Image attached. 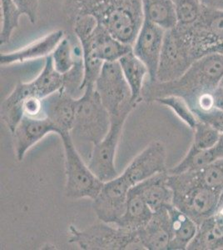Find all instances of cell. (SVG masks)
Returning <instances> with one entry per match:
<instances>
[{"instance_id": "obj_19", "label": "cell", "mask_w": 223, "mask_h": 250, "mask_svg": "<svg viewBox=\"0 0 223 250\" xmlns=\"http://www.w3.org/2000/svg\"><path fill=\"white\" fill-rule=\"evenodd\" d=\"M134 187L141 193L153 212L172 205L173 192L168 185L167 171L157 173Z\"/></svg>"}, {"instance_id": "obj_29", "label": "cell", "mask_w": 223, "mask_h": 250, "mask_svg": "<svg viewBox=\"0 0 223 250\" xmlns=\"http://www.w3.org/2000/svg\"><path fill=\"white\" fill-rule=\"evenodd\" d=\"M191 172L199 185L221 193L223 188V159Z\"/></svg>"}, {"instance_id": "obj_7", "label": "cell", "mask_w": 223, "mask_h": 250, "mask_svg": "<svg viewBox=\"0 0 223 250\" xmlns=\"http://www.w3.org/2000/svg\"><path fill=\"white\" fill-rule=\"evenodd\" d=\"M189 46L194 60L223 54V10L204 7L200 17L191 25H177Z\"/></svg>"}, {"instance_id": "obj_14", "label": "cell", "mask_w": 223, "mask_h": 250, "mask_svg": "<svg viewBox=\"0 0 223 250\" xmlns=\"http://www.w3.org/2000/svg\"><path fill=\"white\" fill-rule=\"evenodd\" d=\"M166 31L145 20L133 43V53L148 69L150 82L157 81L158 63Z\"/></svg>"}, {"instance_id": "obj_27", "label": "cell", "mask_w": 223, "mask_h": 250, "mask_svg": "<svg viewBox=\"0 0 223 250\" xmlns=\"http://www.w3.org/2000/svg\"><path fill=\"white\" fill-rule=\"evenodd\" d=\"M54 67L60 74H66L74 68L76 62L82 58V48L76 52L70 40L64 37L51 54Z\"/></svg>"}, {"instance_id": "obj_21", "label": "cell", "mask_w": 223, "mask_h": 250, "mask_svg": "<svg viewBox=\"0 0 223 250\" xmlns=\"http://www.w3.org/2000/svg\"><path fill=\"white\" fill-rule=\"evenodd\" d=\"M223 159V134L212 148L198 149L191 146L186 155L178 165L168 168L170 174H178L189 171L198 170L218 159Z\"/></svg>"}, {"instance_id": "obj_23", "label": "cell", "mask_w": 223, "mask_h": 250, "mask_svg": "<svg viewBox=\"0 0 223 250\" xmlns=\"http://www.w3.org/2000/svg\"><path fill=\"white\" fill-rule=\"evenodd\" d=\"M119 62L125 80L130 88L131 102L138 104L142 100V88L145 78L148 75V69L133 51L125 54Z\"/></svg>"}, {"instance_id": "obj_9", "label": "cell", "mask_w": 223, "mask_h": 250, "mask_svg": "<svg viewBox=\"0 0 223 250\" xmlns=\"http://www.w3.org/2000/svg\"><path fill=\"white\" fill-rule=\"evenodd\" d=\"M94 88L111 118L132 112L137 106L131 102L130 88L119 61L103 63Z\"/></svg>"}, {"instance_id": "obj_5", "label": "cell", "mask_w": 223, "mask_h": 250, "mask_svg": "<svg viewBox=\"0 0 223 250\" xmlns=\"http://www.w3.org/2000/svg\"><path fill=\"white\" fill-rule=\"evenodd\" d=\"M68 242L83 250H143L138 231L102 221L82 230L71 225Z\"/></svg>"}, {"instance_id": "obj_2", "label": "cell", "mask_w": 223, "mask_h": 250, "mask_svg": "<svg viewBox=\"0 0 223 250\" xmlns=\"http://www.w3.org/2000/svg\"><path fill=\"white\" fill-rule=\"evenodd\" d=\"M223 79V54H210L196 60L178 80L167 83H145L142 96V100L148 103L171 95L182 97L188 101L202 92L220 85Z\"/></svg>"}, {"instance_id": "obj_4", "label": "cell", "mask_w": 223, "mask_h": 250, "mask_svg": "<svg viewBox=\"0 0 223 250\" xmlns=\"http://www.w3.org/2000/svg\"><path fill=\"white\" fill-rule=\"evenodd\" d=\"M73 26L80 42L82 58H96L104 62H115L133 51L132 46L114 37L93 17L79 18Z\"/></svg>"}, {"instance_id": "obj_35", "label": "cell", "mask_w": 223, "mask_h": 250, "mask_svg": "<svg viewBox=\"0 0 223 250\" xmlns=\"http://www.w3.org/2000/svg\"><path fill=\"white\" fill-rule=\"evenodd\" d=\"M198 120L202 122L206 123L219 131L221 134H223V111L219 109H212V110L201 114L198 117Z\"/></svg>"}, {"instance_id": "obj_12", "label": "cell", "mask_w": 223, "mask_h": 250, "mask_svg": "<svg viewBox=\"0 0 223 250\" xmlns=\"http://www.w3.org/2000/svg\"><path fill=\"white\" fill-rule=\"evenodd\" d=\"M167 158L166 146L155 140L138 154L120 175L129 187L133 188L157 173L167 172Z\"/></svg>"}, {"instance_id": "obj_38", "label": "cell", "mask_w": 223, "mask_h": 250, "mask_svg": "<svg viewBox=\"0 0 223 250\" xmlns=\"http://www.w3.org/2000/svg\"><path fill=\"white\" fill-rule=\"evenodd\" d=\"M212 217L215 222L217 223V225L223 230V205L222 204L218 205V208Z\"/></svg>"}, {"instance_id": "obj_26", "label": "cell", "mask_w": 223, "mask_h": 250, "mask_svg": "<svg viewBox=\"0 0 223 250\" xmlns=\"http://www.w3.org/2000/svg\"><path fill=\"white\" fill-rule=\"evenodd\" d=\"M31 83L37 96L42 100L63 88L64 76L54 68L51 55L46 57L42 71Z\"/></svg>"}, {"instance_id": "obj_15", "label": "cell", "mask_w": 223, "mask_h": 250, "mask_svg": "<svg viewBox=\"0 0 223 250\" xmlns=\"http://www.w3.org/2000/svg\"><path fill=\"white\" fill-rule=\"evenodd\" d=\"M51 133L59 134V131L45 117L23 116L12 132L14 153L18 161H22L32 147Z\"/></svg>"}, {"instance_id": "obj_36", "label": "cell", "mask_w": 223, "mask_h": 250, "mask_svg": "<svg viewBox=\"0 0 223 250\" xmlns=\"http://www.w3.org/2000/svg\"><path fill=\"white\" fill-rule=\"evenodd\" d=\"M213 109L223 111V86L218 85L212 90Z\"/></svg>"}, {"instance_id": "obj_6", "label": "cell", "mask_w": 223, "mask_h": 250, "mask_svg": "<svg viewBox=\"0 0 223 250\" xmlns=\"http://www.w3.org/2000/svg\"><path fill=\"white\" fill-rule=\"evenodd\" d=\"M111 117L95 88L85 89L77 99L76 112L70 134L73 140L90 143L100 142L107 135Z\"/></svg>"}, {"instance_id": "obj_16", "label": "cell", "mask_w": 223, "mask_h": 250, "mask_svg": "<svg viewBox=\"0 0 223 250\" xmlns=\"http://www.w3.org/2000/svg\"><path fill=\"white\" fill-rule=\"evenodd\" d=\"M169 207L162 208L153 212V217L147 225L137 230L143 250H168L169 249L172 239Z\"/></svg>"}, {"instance_id": "obj_3", "label": "cell", "mask_w": 223, "mask_h": 250, "mask_svg": "<svg viewBox=\"0 0 223 250\" xmlns=\"http://www.w3.org/2000/svg\"><path fill=\"white\" fill-rule=\"evenodd\" d=\"M168 185L173 192L172 205L198 225L213 216L219 205L221 193L199 185L192 172L168 173Z\"/></svg>"}, {"instance_id": "obj_25", "label": "cell", "mask_w": 223, "mask_h": 250, "mask_svg": "<svg viewBox=\"0 0 223 250\" xmlns=\"http://www.w3.org/2000/svg\"><path fill=\"white\" fill-rule=\"evenodd\" d=\"M187 250H223V230L217 225L213 217L205 219L198 225V232Z\"/></svg>"}, {"instance_id": "obj_40", "label": "cell", "mask_w": 223, "mask_h": 250, "mask_svg": "<svg viewBox=\"0 0 223 250\" xmlns=\"http://www.w3.org/2000/svg\"><path fill=\"white\" fill-rule=\"evenodd\" d=\"M220 85L223 86V79L222 80V81H221Z\"/></svg>"}, {"instance_id": "obj_13", "label": "cell", "mask_w": 223, "mask_h": 250, "mask_svg": "<svg viewBox=\"0 0 223 250\" xmlns=\"http://www.w3.org/2000/svg\"><path fill=\"white\" fill-rule=\"evenodd\" d=\"M131 188L121 175L104 183L102 190L93 200V210L99 220L116 224L124 213Z\"/></svg>"}, {"instance_id": "obj_31", "label": "cell", "mask_w": 223, "mask_h": 250, "mask_svg": "<svg viewBox=\"0 0 223 250\" xmlns=\"http://www.w3.org/2000/svg\"><path fill=\"white\" fill-rule=\"evenodd\" d=\"M192 147L198 149H206L212 148L220 140L222 134L212 126L198 120L193 129Z\"/></svg>"}, {"instance_id": "obj_11", "label": "cell", "mask_w": 223, "mask_h": 250, "mask_svg": "<svg viewBox=\"0 0 223 250\" xmlns=\"http://www.w3.org/2000/svg\"><path fill=\"white\" fill-rule=\"evenodd\" d=\"M131 112L111 118V126L107 135L94 145L89 158L88 167L102 182H108L119 174L115 165L116 151L121 138L122 131Z\"/></svg>"}, {"instance_id": "obj_37", "label": "cell", "mask_w": 223, "mask_h": 250, "mask_svg": "<svg viewBox=\"0 0 223 250\" xmlns=\"http://www.w3.org/2000/svg\"><path fill=\"white\" fill-rule=\"evenodd\" d=\"M200 2L208 9L223 10V0H200Z\"/></svg>"}, {"instance_id": "obj_1", "label": "cell", "mask_w": 223, "mask_h": 250, "mask_svg": "<svg viewBox=\"0 0 223 250\" xmlns=\"http://www.w3.org/2000/svg\"><path fill=\"white\" fill-rule=\"evenodd\" d=\"M63 10L71 23L90 16L114 37L131 46L144 21L142 0H65Z\"/></svg>"}, {"instance_id": "obj_17", "label": "cell", "mask_w": 223, "mask_h": 250, "mask_svg": "<svg viewBox=\"0 0 223 250\" xmlns=\"http://www.w3.org/2000/svg\"><path fill=\"white\" fill-rule=\"evenodd\" d=\"M43 117L50 120L59 131V135L69 132L73 128L77 99L63 89L56 92L42 100Z\"/></svg>"}, {"instance_id": "obj_34", "label": "cell", "mask_w": 223, "mask_h": 250, "mask_svg": "<svg viewBox=\"0 0 223 250\" xmlns=\"http://www.w3.org/2000/svg\"><path fill=\"white\" fill-rule=\"evenodd\" d=\"M21 14L25 15L32 23L37 22L40 0H14Z\"/></svg>"}, {"instance_id": "obj_8", "label": "cell", "mask_w": 223, "mask_h": 250, "mask_svg": "<svg viewBox=\"0 0 223 250\" xmlns=\"http://www.w3.org/2000/svg\"><path fill=\"white\" fill-rule=\"evenodd\" d=\"M65 156V193L72 199H90L94 200L102 190L104 182L85 165L74 145L69 132L60 134Z\"/></svg>"}, {"instance_id": "obj_33", "label": "cell", "mask_w": 223, "mask_h": 250, "mask_svg": "<svg viewBox=\"0 0 223 250\" xmlns=\"http://www.w3.org/2000/svg\"><path fill=\"white\" fill-rule=\"evenodd\" d=\"M22 110L23 116L31 118L43 117L42 99L37 96L27 97L22 103Z\"/></svg>"}, {"instance_id": "obj_24", "label": "cell", "mask_w": 223, "mask_h": 250, "mask_svg": "<svg viewBox=\"0 0 223 250\" xmlns=\"http://www.w3.org/2000/svg\"><path fill=\"white\" fill-rule=\"evenodd\" d=\"M145 20L168 31L178 25V15L173 0H142Z\"/></svg>"}, {"instance_id": "obj_10", "label": "cell", "mask_w": 223, "mask_h": 250, "mask_svg": "<svg viewBox=\"0 0 223 250\" xmlns=\"http://www.w3.org/2000/svg\"><path fill=\"white\" fill-rule=\"evenodd\" d=\"M196 60L177 28L166 31L158 63L157 81L171 82L181 78Z\"/></svg>"}, {"instance_id": "obj_32", "label": "cell", "mask_w": 223, "mask_h": 250, "mask_svg": "<svg viewBox=\"0 0 223 250\" xmlns=\"http://www.w3.org/2000/svg\"><path fill=\"white\" fill-rule=\"evenodd\" d=\"M178 15V25L188 26L200 17L203 5L200 0H173Z\"/></svg>"}, {"instance_id": "obj_20", "label": "cell", "mask_w": 223, "mask_h": 250, "mask_svg": "<svg viewBox=\"0 0 223 250\" xmlns=\"http://www.w3.org/2000/svg\"><path fill=\"white\" fill-rule=\"evenodd\" d=\"M153 215V211L141 193L133 186L128 192L124 213L115 225L130 230L137 231L144 227Z\"/></svg>"}, {"instance_id": "obj_30", "label": "cell", "mask_w": 223, "mask_h": 250, "mask_svg": "<svg viewBox=\"0 0 223 250\" xmlns=\"http://www.w3.org/2000/svg\"><path fill=\"white\" fill-rule=\"evenodd\" d=\"M154 102L170 108L175 114L176 116L178 117L182 122H183L188 128L192 130L195 128L198 120L183 98L171 95L158 98Z\"/></svg>"}, {"instance_id": "obj_18", "label": "cell", "mask_w": 223, "mask_h": 250, "mask_svg": "<svg viewBox=\"0 0 223 250\" xmlns=\"http://www.w3.org/2000/svg\"><path fill=\"white\" fill-rule=\"evenodd\" d=\"M64 38V32L61 29L53 31L50 34L35 40L33 43L24 46L16 51L1 54V65H11L14 63L27 62L40 58L51 55L59 43Z\"/></svg>"}, {"instance_id": "obj_28", "label": "cell", "mask_w": 223, "mask_h": 250, "mask_svg": "<svg viewBox=\"0 0 223 250\" xmlns=\"http://www.w3.org/2000/svg\"><path fill=\"white\" fill-rule=\"evenodd\" d=\"M1 5V31L0 43H9L12 34L20 26V16L22 15L14 0H0Z\"/></svg>"}, {"instance_id": "obj_22", "label": "cell", "mask_w": 223, "mask_h": 250, "mask_svg": "<svg viewBox=\"0 0 223 250\" xmlns=\"http://www.w3.org/2000/svg\"><path fill=\"white\" fill-rule=\"evenodd\" d=\"M169 213L172 239L168 250H187L198 232V225L186 213L173 205L169 207Z\"/></svg>"}, {"instance_id": "obj_39", "label": "cell", "mask_w": 223, "mask_h": 250, "mask_svg": "<svg viewBox=\"0 0 223 250\" xmlns=\"http://www.w3.org/2000/svg\"><path fill=\"white\" fill-rule=\"evenodd\" d=\"M219 204H222V205H223V189H222V191H221L220 199H219Z\"/></svg>"}]
</instances>
